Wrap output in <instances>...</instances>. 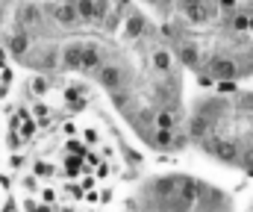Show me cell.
Here are the masks:
<instances>
[{
    "mask_svg": "<svg viewBox=\"0 0 253 212\" xmlns=\"http://www.w3.org/2000/svg\"><path fill=\"white\" fill-rule=\"evenodd\" d=\"M42 201H44V204H53V201H56V192H53V189H44V192H42Z\"/></svg>",
    "mask_w": 253,
    "mask_h": 212,
    "instance_id": "29",
    "label": "cell"
},
{
    "mask_svg": "<svg viewBox=\"0 0 253 212\" xmlns=\"http://www.w3.org/2000/svg\"><path fill=\"white\" fill-rule=\"evenodd\" d=\"M30 47H33V36H30L27 30H15V33L9 36V53H12L15 59H24V56L30 53Z\"/></svg>",
    "mask_w": 253,
    "mask_h": 212,
    "instance_id": "12",
    "label": "cell"
},
{
    "mask_svg": "<svg viewBox=\"0 0 253 212\" xmlns=\"http://www.w3.org/2000/svg\"><path fill=\"white\" fill-rule=\"evenodd\" d=\"M44 12L50 15V21H53V24H59V27H65V30H74V27L80 24V18H77V12H74L71 0H59V3H50V6H47Z\"/></svg>",
    "mask_w": 253,
    "mask_h": 212,
    "instance_id": "6",
    "label": "cell"
},
{
    "mask_svg": "<svg viewBox=\"0 0 253 212\" xmlns=\"http://www.w3.org/2000/svg\"><path fill=\"white\" fill-rule=\"evenodd\" d=\"M18 24H21V30H27V33H30V27H42V24H44V12H42V6H33V3L21 6V12H18Z\"/></svg>",
    "mask_w": 253,
    "mask_h": 212,
    "instance_id": "14",
    "label": "cell"
},
{
    "mask_svg": "<svg viewBox=\"0 0 253 212\" xmlns=\"http://www.w3.org/2000/svg\"><path fill=\"white\" fill-rule=\"evenodd\" d=\"M147 33V18L141 12H129L126 15V24H124V39L126 42H135Z\"/></svg>",
    "mask_w": 253,
    "mask_h": 212,
    "instance_id": "13",
    "label": "cell"
},
{
    "mask_svg": "<svg viewBox=\"0 0 253 212\" xmlns=\"http://www.w3.org/2000/svg\"><path fill=\"white\" fill-rule=\"evenodd\" d=\"M221 27H224L227 33L245 36V33H248V12H245V9H236L233 15H227V18L221 21Z\"/></svg>",
    "mask_w": 253,
    "mask_h": 212,
    "instance_id": "16",
    "label": "cell"
},
{
    "mask_svg": "<svg viewBox=\"0 0 253 212\" xmlns=\"http://www.w3.org/2000/svg\"><path fill=\"white\" fill-rule=\"evenodd\" d=\"M83 136H85V141H88V144H94V141H97V130H85Z\"/></svg>",
    "mask_w": 253,
    "mask_h": 212,
    "instance_id": "32",
    "label": "cell"
},
{
    "mask_svg": "<svg viewBox=\"0 0 253 212\" xmlns=\"http://www.w3.org/2000/svg\"><path fill=\"white\" fill-rule=\"evenodd\" d=\"M80 59H83V42H68L65 47H59V68L80 71Z\"/></svg>",
    "mask_w": 253,
    "mask_h": 212,
    "instance_id": "10",
    "label": "cell"
},
{
    "mask_svg": "<svg viewBox=\"0 0 253 212\" xmlns=\"http://www.w3.org/2000/svg\"><path fill=\"white\" fill-rule=\"evenodd\" d=\"M103 65V47L97 42H83V59H80V71L83 74H94Z\"/></svg>",
    "mask_w": 253,
    "mask_h": 212,
    "instance_id": "8",
    "label": "cell"
},
{
    "mask_svg": "<svg viewBox=\"0 0 253 212\" xmlns=\"http://www.w3.org/2000/svg\"><path fill=\"white\" fill-rule=\"evenodd\" d=\"M177 127H180V112L174 106H162L153 112V130H171L174 133Z\"/></svg>",
    "mask_w": 253,
    "mask_h": 212,
    "instance_id": "11",
    "label": "cell"
},
{
    "mask_svg": "<svg viewBox=\"0 0 253 212\" xmlns=\"http://www.w3.org/2000/svg\"><path fill=\"white\" fill-rule=\"evenodd\" d=\"M24 186H27V192H36V189H39V177H27Z\"/></svg>",
    "mask_w": 253,
    "mask_h": 212,
    "instance_id": "28",
    "label": "cell"
},
{
    "mask_svg": "<svg viewBox=\"0 0 253 212\" xmlns=\"http://www.w3.org/2000/svg\"><path fill=\"white\" fill-rule=\"evenodd\" d=\"M56 174V168L47 162V159H39V162H33V177H53Z\"/></svg>",
    "mask_w": 253,
    "mask_h": 212,
    "instance_id": "19",
    "label": "cell"
},
{
    "mask_svg": "<svg viewBox=\"0 0 253 212\" xmlns=\"http://www.w3.org/2000/svg\"><path fill=\"white\" fill-rule=\"evenodd\" d=\"M27 88H30V94H33V97H42V94H47L50 80H47V77H33V80L27 83Z\"/></svg>",
    "mask_w": 253,
    "mask_h": 212,
    "instance_id": "18",
    "label": "cell"
},
{
    "mask_svg": "<svg viewBox=\"0 0 253 212\" xmlns=\"http://www.w3.org/2000/svg\"><path fill=\"white\" fill-rule=\"evenodd\" d=\"M174 53H177V62H180L183 68H189V71H200V65H203L200 47H197L194 42H189V39L177 42V44H174Z\"/></svg>",
    "mask_w": 253,
    "mask_h": 212,
    "instance_id": "7",
    "label": "cell"
},
{
    "mask_svg": "<svg viewBox=\"0 0 253 212\" xmlns=\"http://www.w3.org/2000/svg\"><path fill=\"white\" fill-rule=\"evenodd\" d=\"M109 9H112V0H94V15H97V24L103 27V21L109 18Z\"/></svg>",
    "mask_w": 253,
    "mask_h": 212,
    "instance_id": "21",
    "label": "cell"
},
{
    "mask_svg": "<svg viewBox=\"0 0 253 212\" xmlns=\"http://www.w3.org/2000/svg\"><path fill=\"white\" fill-rule=\"evenodd\" d=\"M177 186H180V177H159V180H153V186H150L153 192H150V195L168 207V204H174V198H177Z\"/></svg>",
    "mask_w": 253,
    "mask_h": 212,
    "instance_id": "9",
    "label": "cell"
},
{
    "mask_svg": "<svg viewBox=\"0 0 253 212\" xmlns=\"http://www.w3.org/2000/svg\"><path fill=\"white\" fill-rule=\"evenodd\" d=\"M218 85V91H233L236 88V83H215Z\"/></svg>",
    "mask_w": 253,
    "mask_h": 212,
    "instance_id": "33",
    "label": "cell"
},
{
    "mask_svg": "<svg viewBox=\"0 0 253 212\" xmlns=\"http://www.w3.org/2000/svg\"><path fill=\"white\" fill-rule=\"evenodd\" d=\"M239 168H245L248 174L253 177V144L242 147V159H239Z\"/></svg>",
    "mask_w": 253,
    "mask_h": 212,
    "instance_id": "22",
    "label": "cell"
},
{
    "mask_svg": "<svg viewBox=\"0 0 253 212\" xmlns=\"http://www.w3.org/2000/svg\"><path fill=\"white\" fill-rule=\"evenodd\" d=\"M33 115H36L39 121H44V118H50V106L42 103V100H36V103H33Z\"/></svg>",
    "mask_w": 253,
    "mask_h": 212,
    "instance_id": "25",
    "label": "cell"
},
{
    "mask_svg": "<svg viewBox=\"0 0 253 212\" xmlns=\"http://www.w3.org/2000/svg\"><path fill=\"white\" fill-rule=\"evenodd\" d=\"M150 62H153V71H159L162 77H171V71H174V53L168 47H153Z\"/></svg>",
    "mask_w": 253,
    "mask_h": 212,
    "instance_id": "15",
    "label": "cell"
},
{
    "mask_svg": "<svg viewBox=\"0 0 253 212\" xmlns=\"http://www.w3.org/2000/svg\"><path fill=\"white\" fill-rule=\"evenodd\" d=\"M0 212H18V204H15V201H12V198H9V201H6V204H3V210Z\"/></svg>",
    "mask_w": 253,
    "mask_h": 212,
    "instance_id": "31",
    "label": "cell"
},
{
    "mask_svg": "<svg viewBox=\"0 0 253 212\" xmlns=\"http://www.w3.org/2000/svg\"><path fill=\"white\" fill-rule=\"evenodd\" d=\"M21 165H24V156L12 153V159H9V168H21Z\"/></svg>",
    "mask_w": 253,
    "mask_h": 212,
    "instance_id": "30",
    "label": "cell"
},
{
    "mask_svg": "<svg viewBox=\"0 0 253 212\" xmlns=\"http://www.w3.org/2000/svg\"><path fill=\"white\" fill-rule=\"evenodd\" d=\"M180 12L186 15L189 24H209L212 21V6L209 0H180Z\"/></svg>",
    "mask_w": 253,
    "mask_h": 212,
    "instance_id": "5",
    "label": "cell"
},
{
    "mask_svg": "<svg viewBox=\"0 0 253 212\" xmlns=\"http://www.w3.org/2000/svg\"><path fill=\"white\" fill-rule=\"evenodd\" d=\"M24 62H27V65H33L36 71H42V74L56 71V68H59V47H56V44L36 47L33 53H27V56H24Z\"/></svg>",
    "mask_w": 253,
    "mask_h": 212,
    "instance_id": "4",
    "label": "cell"
},
{
    "mask_svg": "<svg viewBox=\"0 0 253 212\" xmlns=\"http://www.w3.org/2000/svg\"><path fill=\"white\" fill-rule=\"evenodd\" d=\"M65 150H68L71 156H83V153H85V147H83V141H80V139H68Z\"/></svg>",
    "mask_w": 253,
    "mask_h": 212,
    "instance_id": "26",
    "label": "cell"
},
{
    "mask_svg": "<svg viewBox=\"0 0 253 212\" xmlns=\"http://www.w3.org/2000/svg\"><path fill=\"white\" fill-rule=\"evenodd\" d=\"M18 127H21V130H18V136H21L24 141H30L33 136H36V130H39V124H36L33 118H24V121H21Z\"/></svg>",
    "mask_w": 253,
    "mask_h": 212,
    "instance_id": "20",
    "label": "cell"
},
{
    "mask_svg": "<svg viewBox=\"0 0 253 212\" xmlns=\"http://www.w3.org/2000/svg\"><path fill=\"white\" fill-rule=\"evenodd\" d=\"M200 147L212 159H218L221 165H239V159H242V144L236 139H215V136H209L206 141H200Z\"/></svg>",
    "mask_w": 253,
    "mask_h": 212,
    "instance_id": "2",
    "label": "cell"
},
{
    "mask_svg": "<svg viewBox=\"0 0 253 212\" xmlns=\"http://www.w3.org/2000/svg\"><path fill=\"white\" fill-rule=\"evenodd\" d=\"M112 3H115V6H118V9H121V12H126V6H129V3H132V0H112Z\"/></svg>",
    "mask_w": 253,
    "mask_h": 212,
    "instance_id": "34",
    "label": "cell"
},
{
    "mask_svg": "<svg viewBox=\"0 0 253 212\" xmlns=\"http://www.w3.org/2000/svg\"><path fill=\"white\" fill-rule=\"evenodd\" d=\"M6 91H9V85H6V83H0V97H6Z\"/></svg>",
    "mask_w": 253,
    "mask_h": 212,
    "instance_id": "36",
    "label": "cell"
},
{
    "mask_svg": "<svg viewBox=\"0 0 253 212\" xmlns=\"http://www.w3.org/2000/svg\"><path fill=\"white\" fill-rule=\"evenodd\" d=\"M71 6H74V12H77V18H80V21H85V24H97L94 0H71Z\"/></svg>",
    "mask_w": 253,
    "mask_h": 212,
    "instance_id": "17",
    "label": "cell"
},
{
    "mask_svg": "<svg viewBox=\"0 0 253 212\" xmlns=\"http://www.w3.org/2000/svg\"><path fill=\"white\" fill-rule=\"evenodd\" d=\"M36 207H39L36 201H24V210H27V212H36Z\"/></svg>",
    "mask_w": 253,
    "mask_h": 212,
    "instance_id": "35",
    "label": "cell"
},
{
    "mask_svg": "<svg viewBox=\"0 0 253 212\" xmlns=\"http://www.w3.org/2000/svg\"><path fill=\"white\" fill-rule=\"evenodd\" d=\"M200 71L212 80V83H236L242 74H245V65L242 62H236L233 56H212L206 65H200Z\"/></svg>",
    "mask_w": 253,
    "mask_h": 212,
    "instance_id": "1",
    "label": "cell"
},
{
    "mask_svg": "<svg viewBox=\"0 0 253 212\" xmlns=\"http://www.w3.org/2000/svg\"><path fill=\"white\" fill-rule=\"evenodd\" d=\"M94 80H97V85L100 88H106V91H121L126 83H129V71L124 68V65H118V62H103L100 68L91 74Z\"/></svg>",
    "mask_w": 253,
    "mask_h": 212,
    "instance_id": "3",
    "label": "cell"
},
{
    "mask_svg": "<svg viewBox=\"0 0 253 212\" xmlns=\"http://www.w3.org/2000/svg\"><path fill=\"white\" fill-rule=\"evenodd\" d=\"M215 6H218V12H221V15L227 18V15H233V12L239 9V0H218Z\"/></svg>",
    "mask_w": 253,
    "mask_h": 212,
    "instance_id": "24",
    "label": "cell"
},
{
    "mask_svg": "<svg viewBox=\"0 0 253 212\" xmlns=\"http://www.w3.org/2000/svg\"><path fill=\"white\" fill-rule=\"evenodd\" d=\"M65 171H68L71 177H77V174L83 171V156H71V153H68V159H65Z\"/></svg>",
    "mask_w": 253,
    "mask_h": 212,
    "instance_id": "23",
    "label": "cell"
},
{
    "mask_svg": "<svg viewBox=\"0 0 253 212\" xmlns=\"http://www.w3.org/2000/svg\"><path fill=\"white\" fill-rule=\"evenodd\" d=\"M21 144H24V139H21V136H18V130H12V133H9V136H6V147H9V150H18V147H21Z\"/></svg>",
    "mask_w": 253,
    "mask_h": 212,
    "instance_id": "27",
    "label": "cell"
}]
</instances>
